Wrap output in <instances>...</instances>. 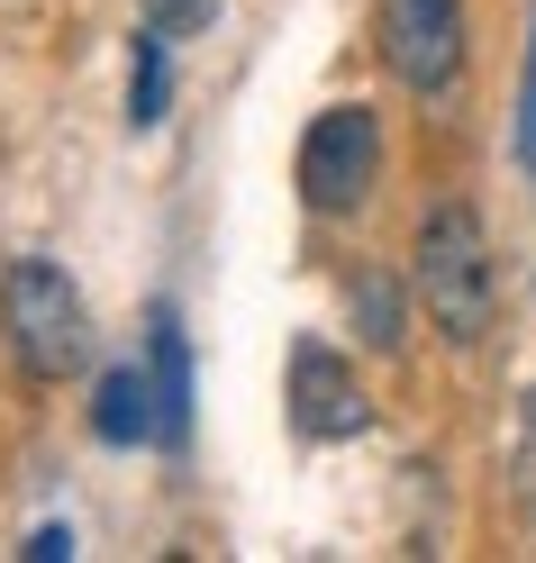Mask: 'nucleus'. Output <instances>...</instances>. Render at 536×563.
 <instances>
[{
  "instance_id": "nucleus-7",
  "label": "nucleus",
  "mask_w": 536,
  "mask_h": 563,
  "mask_svg": "<svg viewBox=\"0 0 536 563\" xmlns=\"http://www.w3.org/2000/svg\"><path fill=\"white\" fill-rule=\"evenodd\" d=\"M146 373H155V409H164V445L192 437V345H183V319L173 309H155L146 319Z\"/></svg>"
},
{
  "instance_id": "nucleus-10",
  "label": "nucleus",
  "mask_w": 536,
  "mask_h": 563,
  "mask_svg": "<svg viewBox=\"0 0 536 563\" xmlns=\"http://www.w3.org/2000/svg\"><path fill=\"white\" fill-rule=\"evenodd\" d=\"M209 19H219V0H146V27L173 37V46H183V37H209Z\"/></svg>"
},
{
  "instance_id": "nucleus-8",
  "label": "nucleus",
  "mask_w": 536,
  "mask_h": 563,
  "mask_svg": "<svg viewBox=\"0 0 536 563\" xmlns=\"http://www.w3.org/2000/svg\"><path fill=\"white\" fill-rule=\"evenodd\" d=\"M346 309H354V336H364L373 345V355H401V319H409V309H401V282H391V273H354L346 282Z\"/></svg>"
},
{
  "instance_id": "nucleus-1",
  "label": "nucleus",
  "mask_w": 536,
  "mask_h": 563,
  "mask_svg": "<svg viewBox=\"0 0 536 563\" xmlns=\"http://www.w3.org/2000/svg\"><path fill=\"white\" fill-rule=\"evenodd\" d=\"M409 291L427 309V328L446 345H482L491 319H500V264H491V236L463 200H437L418 219V245H409Z\"/></svg>"
},
{
  "instance_id": "nucleus-4",
  "label": "nucleus",
  "mask_w": 536,
  "mask_h": 563,
  "mask_svg": "<svg viewBox=\"0 0 536 563\" xmlns=\"http://www.w3.org/2000/svg\"><path fill=\"white\" fill-rule=\"evenodd\" d=\"M373 27H382V64L418 100L455 91V74H463V0H382Z\"/></svg>"
},
{
  "instance_id": "nucleus-9",
  "label": "nucleus",
  "mask_w": 536,
  "mask_h": 563,
  "mask_svg": "<svg viewBox=\"0 0 536 563\" xmlns=\"http://www.w3.org/2000/svg\"><path fill=\"white\" fill-rule=\"evenodd\" d=\"M173 110V37H136V64H128V128H164Z\"/></svg>"
},
{
  "instance_id": "nucleus-12",
  "label": "nucleus",
  "mask_w": 536,
  "mask_h": 563,
  "mask_svg": "<svg viewBox=\"0 0 536 563\" xmlns=\"http://www.w3.org/2000/svg\"><path fill=\"white\" fill-rule=\"evenodd\" d=\"M518 500H527V527H536V391H527V418H518Z\"/></svg>"
},
{
  "instance_id": "nucleus-3",
  "label": "nucleus",
  "mask_w": 536,
  "mask_h": 563,
  "mask_svg": "<svg viewBox=\"0 0 536 563\" xmlns=\"http://www.w3.org/2000/svg\"><path fill=\"white\" fill-rule=\"evenodd\" d=\"M292 173H300V209H318V219H354V209L373 200V183H382V119L364 110V100L318 110Z\"/></svg>"
},
{
  "instance_id": "nucleus-5",
  "label": "nucleus",
  "mask_w": 536,
  "mask_h": 563,
  "mask_svg": "<svg viewBox=\"0 0 536 563\" xmlns=\"http://www.w3.org/2000/svg\"><path fill=\"white\" fill-rule=\"evenodd\" d=\"M282 400H292V428H300L309 445H346V437L373 428V400H364V382H354V364L337 355V345H318V336L292 345Z\"/></svg>"
},
{
  "instance_id": "nucleus-11",
  "label": "nucleus",
  "mask_w": 536,
  "mask_h": 563,
  "mask_svg": "<svg viewBox=\"0 0 536 563\" xmlns=\"http://www.w3.org/2000/svg\"><path fill=\"white\" fill-rule=\"evenodd\" d=\"M510 146H518V173H536V37H527V82H518V128H510Z\"/></svg>"
},
{
  "instance_id": "nucleus-6",
  "label": "nucleus",
  "mask_w": 536,
  "mask_h": 563,
  "mask_svg": "<svg viewBox=\"0 0 536 563\" xmlns=\"http://www.w3.org/2000/svg\"><path fill=\"white\" fill-rule=\"evenodd\" d=\"M91 437H100V445H146V437H164V409H155V373H146V364H110V373H100Z\"/></svg>"
},
{
  "instance_id": "nucleus-13",
  "label": "nucleus",
  "mask_w": 536,
  "mask_h": 563,
  "mask_svg": "<svg viewBox=\"0 0 536 563\" xmlns=\"http://www.w3.org/2000/svg\"><path fill=\"white\" fill-rule=\"evenodd\" d=\"M19 554H28V563H64V554H74V527H37Z\"/></svg>"
},
{
  "instance_id": "nucleus-2",
  "label": "nucleus",
  "mask_w": 536,
  "mask_h": 563,
  "mask_svg": "<svg viewBox=\"0 0 536 563\" xmlns=\"http://www.w3.org/2000/svg\"><path fill=\"white\" fill-rule=\"evenodd\" d=\"M0 328H10V355L28 382H74L91 364V309L74 291V273L46 255H19L0 273Z\"/></svg>"
}]
</instances>
